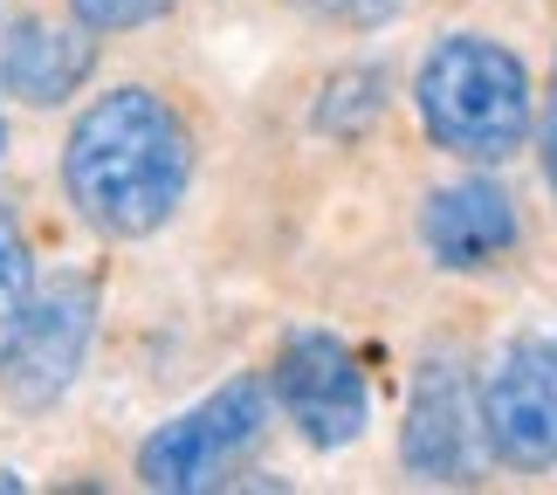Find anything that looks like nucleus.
Instances as JSON below:
<instances>
[{
    "label": "nucleus",
    "mask_w": 557,
    "mask_h": 495,
    "mask_svg": "<svg viewBox=\"0 0 557 495\" xmlns=\"http://www.w3.org/2000/svg\"><path fill=\"white\" fill-rule=\"evenodd\" d=\"M523 242V221H517V200L488 180V172L475 165L468 180L455 186H434L420 207V248L434 269H496L509 248Z\"/></svg>",
    "instance_id": "obj_8"
},
{
    "label": "nucleus",
    "mask_w": 557,
    "mask_h": 495,
    "mask_svg": "<svg viewBox=\"0 0 557 495\" xmlns=\"http://www.w3.org/2000/svg\"><path fill=\"white\" fill-rule=\"evenodd\" d=\"M269 393L289 413L296 434H304L310 447H324V455L351 447L372 426V385H366V372H358L351 344L331 337V331H289L283 351H275Z\"/></svg>",
    "instance_id": "obj_5"
},
{
    "label": "nucleus",
    "mask_w": 557,
    "mask_h": 495,
    "mask_svg": "<svg viewBox=\"0 0 557 495\" xmlns=\"http://www.w3.org/2000/svg\"><path fill=\"white\" fill-rule=\"evenodd\" d=\"M310 21H331V28H385L406 0H296Z\"/></svg>",
    "instance_id": "obj_12"
},
{
    "label": "nucleus",
    "mask_w": 557,
    "mask_h": 495,
    "mask_svg": "<svg viewBox=\"0 0 557 495\" xmlns=\"http://www.w3.org/2000/svg\"><path fill=\"white\" fill-rule=\"evenodd\" d=\"M537 165H544V186H550V200H557V90L544 103V117H537Z\"/></svg>",
    "instance_id": "obj_13"
},
{
    "label": "nucleus",
    "mask_w": 557,
    "mask_h": 495,
    "mask_svg": "<svg viewBox=\"0 0 557 495\" xmlns=\"http://www.w3.org/2000/svg\"><path fill=\"white\" fill-rule=\"evenodd\" d=\"M413 111L420 132L461 165H509L537 132L530 62L496 35L455 28L413 62Z\"/></svg>",
    "instance_id": "obj_2"
},
{
    "label": "nucleus",
    "mask_w": 557,
    "mask_h": 495,
    "mask_svg": "<svg viewBox=\"0 0 557 495\" xmlns=\"http://www.w3.org/2000/svg\"><path fill=\"white\" fill-rule=\"evenodd\" d=\"M193 165V124L152 83L97 90L62 138V193L103 242H152L186 207Z\"/></svg>",
    "instance_id": "obj_1"
},
{
    "label": "nucleus",
    "mask_w": 557,
    "mask_h": 495,
    "mask_svg": "<svg viewBox=\"0 0 557 495\" xmlns=\"http://www.w3.org/2000/svg\"><path fill=\"white\" fill-rule=\"evenodd\" d=\"M482 426L488 461L517 475L557 468V337H517L482 372Z\"/></svg>",
    "instance_id": "obj_6"
},
{
    "label": "nucleus",
    "mask_w": 557,
    "mask_h": 495,
    "mask_svg": "<svg viewBox=\"0 0 557 495\" xmlns=\"http://www.w3.org/2000/svg\"><path fill=\"white\" fill-rule=\"evenodd\" d=\"M0 152H8V124H0Z\"/></svg>",
    "instance_id": "obj_15"
},
{
    "label": "nucleus",
    "mask_w": 557,
    "mask_h": 495,
    "mask_svg": "<svg viewBox=\"0 0 557 495\" xmlns=\"http://www.w3.org/2000/svg\"><path fill=\"white\" fill-rule=\"evenodd\" d=\"M399 461L413 482H441L461 488L482 475L488 461V426H482V393L468 385L455 358H426L406 399V426H399Z\"/></svg>",
    "instance_id": "obj_7"
},
{
    "label": "nucleus",
    "mask_w": 557,
    "mask_h": 495,
    "mask_svg": "<svg viewBox=\"0 0 557 495\" xmlns=\"http://www.w3.org/2000/svg\"><path fill=\"white\" fill-rule=\"evenodd\" d=\"M97 70V35L83 21H49V14H21L0 35V90L28 111H55L70 103Z\"/></svg>",
    "instance_id": "obj_9"
},
{
    "label": "nucleus",
    "mask_w": 557,
    "mask_h": 495,
    "mask_svg": "<svg viewBox=\"0 0 557 495\" xmlns=\"http://www.w3.org/2000/svg\"><path fill=\"white\" fill-rule=\"evenodd\" d=\"M90 337H97V283L90 275H35V296L21 310V324L0 351V393L21 413H49L90 364Z\"/></svg>",
    "instance_id": "obj_4"
},
{
    "label": "nucleus",
    "mask_w": 557,
    "mask_h": 495,
    "mask_svg": "<svg viewBox=\"0 0 557 495\" xmlns=\"http://www.w3.org/2000/svg\"><path fill=\"white\" fill-rule=\"evenodd\" d=\"M269 413H275V393L269 379H227L213 385L207 399H193L186 413L159 420L152 434L138 441V482L145 488H165V495H193V488H221L227 468L248 455L255 441L269 434Z\"/></svg>",
    "instance_id": "obj_3"
},
{
    "label": "nucleus",
    "mask_w": 557,
    "mask_h": 495,
    "mask_svg": "<svg viewBox=\"0 0 557 495\" xmlns=\"http://www.w3.org/2000/svg\"><path fill=\"white\" fill-rule=\"evenodd\" d=\"M90 35H132V28H152L180 8V0H62Z\"/></svg>",
    "instance_id": "obj_11"
},
{
    "label": "nucleus",
    "mask_w": 557,
    "mask_h": 495,
    "mask_svg": "<svg viewBox=\"0 0 557 495\" xmlns=\"http://www.w3.org/2000/svg\"><path fill=\"white\" fill-rule=\"evenodd\" d=\"M550 90H557V70H550Z\"/></svg>",
    "instance_id": "obj_16"
},
{
    "label": "nucleus",
    "mask_w": 557,
    "mask_h": 495,
    "mask_svg": "<svg viewBox=\"0 0 557 495\" xmlns=\"http://www.w3.org/2000/svg\"><path fill=\"white\" fill-rule=\"evenodd\" d=\"M35 296V255H28V234L8 207H0V351H8V337L21 324V310H28Z\"/></svg>",
    "instance_id": "obj_10"
},
{
    "label": "nucleus",
    "mask_w": 557,
    "mask_h": 495,
    "mask_svg": "<svg viewBox=\"0 0 557 495\" xmlns=\"http://www.w3.org/2000/svg\"><path fill=\"white\" fill-rule=\"evenodd\" d=\"M0 488H21V475H8V468H0Z\"/></svg>",
    "instance_id": "obj_14"
}]
</instances>
